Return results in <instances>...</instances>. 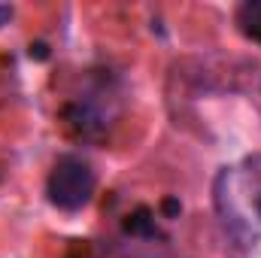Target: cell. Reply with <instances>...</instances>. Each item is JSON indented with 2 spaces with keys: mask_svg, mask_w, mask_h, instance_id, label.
<instances>
[{
  "mask_svg": "<svg viewBox=\"0 0 261 258\" xmlns=\"http://www.w3.org/2000/svg\"><path fill=\"white\" fill-rule=\"evenodd\" d=\"M9 18H12V9L0 3V28H3V24H9Z\"/></svg>",
  "mask_w": 261,
  "mask_h": 258,
  "instance_id": "cell-3",
  "label": "cell"
},
{
  "mask_svg": "<svg viewBox=\"0 0 261 258\" xmlns=\"http://www.w3.org/2000/svg\"><path fill=\"white\" fill-rule=\"evenodd\" d=\"M237 28L246 40L261 46V0H246L237 6Z\"/></svg>",
  "mask_w": 261,
  "mask_h": 258,
  "instance_id": "cell-2",
  "label": "cell"
},
{
  "mask_svg": "<svg viewBox=\"0 0 261 258\" xmlns=\"http://www.w3.org/2000/svg\"><path fill=\"white\" fill-rule=\"evenodd\" d=\"M97 176L91 170V164L79 155H61L46 179V194L49 203L61 213H79L91 203L94 197Z\"/></svg>",
  "mask_w": 261,
  "mask_h": 258,
  "instance_id": "cell-1",
  "label": "cell"
}]
</instances>
